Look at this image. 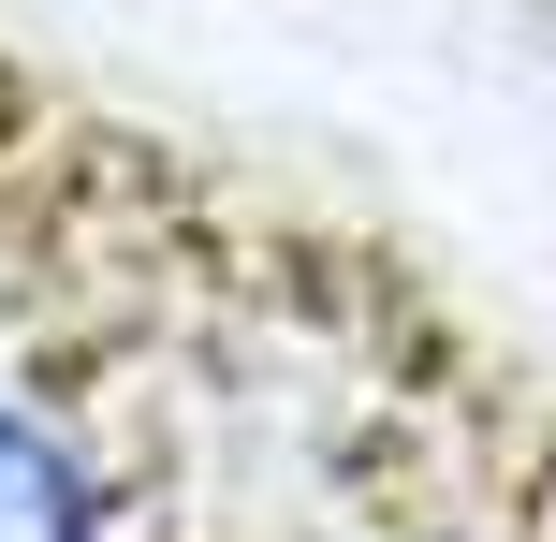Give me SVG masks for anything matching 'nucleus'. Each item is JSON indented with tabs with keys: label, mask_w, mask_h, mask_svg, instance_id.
<instances>
[{
	"label": "nucleus",
	"mask_w": 556,
	"mask_h": 542,
	"mask_svg": "<svg viewBox=\"0 0 556 542\" xmlns=\"http://www.w3.org/2000/svg\"><path fill=\"white\" fill-rule=\"evenodd\" d=\"M0 542H117L103 469H88L45 411H15V396H0Z\"/></svg>",
	"instance_id": "f257e3e1"
}]
</instances>
